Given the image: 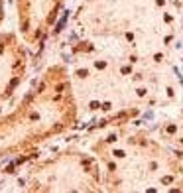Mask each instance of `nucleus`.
Segmentation results:
<instances>
[{"instance_id": "nucleus-1", "label": "nucleus", "mask_w": 183, "mask_h": 193, "mask_svg": "<svg viewBox=\"0 0 183 193\" xmlns=\"http://www.w3.org/2000/svg\"><path fill=\"white\" fill-rule=\"evenodd\" d=\"M77 107L67 73L49 67L12 110L0 116V160L24 156L75 124Z\"/></svg>"}, {"instance_id": "nucleus-2", "label": "nucleus", "mask_w": 183, "mask_h": 193, "mask_svg": "<svg viewBox=\"0 0 183 193\" xmlns=\"http://www.w3.org/2000/svg\"><path fill=\"white\" fill-rule=\"evenodd\" d=\"M63 0H16L18 28L24 43L36 46L53 28Z\"/></svg>"}, {"instance_id": "nucleus-4", "label": "nucleus", "mask_w": 183, "mask_h": 193, "mask_svg": "<svg viewBox=\"0 0 183 193\" xmlns=\"http://www.w3.org/2000/svg\"><path fill=\"white\" fill-rule=\"evenodd\" d=\"M0 20H2V6H0Z\"/></svg>"}, {"instance_id": "nucleus-3", "label": "nucleus", "mask_w": 183, "mask_h": 193, "mask_svg": "<svg viewBox=\"0 0 183 193\" xmlns=\"http://www.w3.org/2000/svg\"><path fill=\"white\" fill-rule=\"evenodd\" d=\"M28 55L24 43L14 36H0V105L14 95L26 77Z\"/></svg>"}]
</instances>
